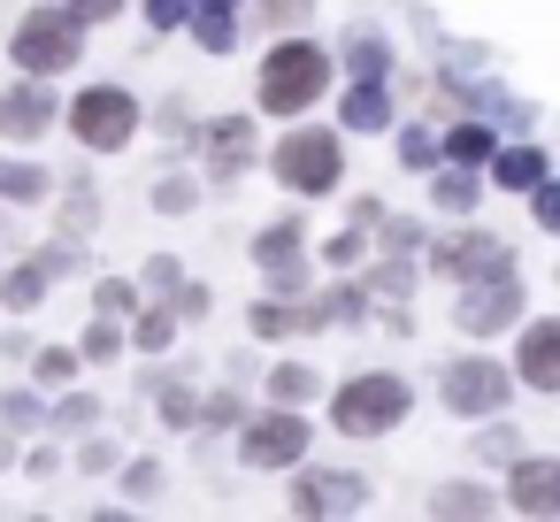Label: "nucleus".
Wrapping results in <instances>:
<instances>
[{"mask_svg":"<svg viewBox=\"0 0 560 522\" xmlns=\"http://www.w3.org/2000/svg\"><path fill=\"white\" fill-rule=\"evenodd\" d=\"M330 93V55L315 39H277L269 62H261V108L269 116H300Z\"/></svg>","mask_w":560,"mask_h":522,"instance_id":"f257e3e1","label":"nucleus"},{"mask_svg":"<svg viewBox=\"0 0 560 522\" xmlns=\"http://www.w3.org/2000/svg\"><path fill=\"white\" fill-rule=\"evenodd\" d=\"M9 55H16L24 78H55V70H70V62L85 55V24H78L70 9H32V16L16 24Z\"/></svg>","mask_w":560,"mask_h":522,"instance_id":"f03ea898","label":"nucleus"},{"mask_svg":"<svg viewBox=\"0 0 560 522\" xmlns=\"http://www.w3.org/2000/svg\"><path fill=\"white\" fill-rule=\"evenodd\" d=\"M399 415H407V384H399V376H384V369H369V376L338 384V399H330V422H338L346 438H384Z\"/></svg>","mask_w":560,"mask_h":522,"instance_id":"7ed1b4c3","label":"nucleus"},{"mask_svg":"<svg viewBox=\"0 0 560 522\" xmlns=\"http://www.w3.org/2000/svg\"><path fill=\"white\" fill-rule=\"evenodd\" d=\"M70 131H78L93 154L131 147V131H139V101H131L124 85H85V93L70 101Z\"/></svg>","mask_w":560,"mask_h":522,"instance_id":"20e7f679","label":"nucleus"},{"mask_svg":"<svg viewBox=\"0 0 560 522\" xmlns=\"http://www.w3.org/2000/svg\"><path fill=\"white\" fill-rule=\"evenodd\" d=\"M277 177H284L292 193H338L346 154H338V139H330V131H292V139L277 147Z\"/></svg>","mask_w":560,"mask_h":522,"instance_id":"39448f33","label":"nucleus"},{"mask_svg":"<svg viewBox=\"0 0 560 522\" xmlns=\"http://www.w3.org/2000/svg\"><path fill=\"white\" fill-rule=\"evenodd\" d=\"M438 392H445L453 415H499L506 392H514V376H506L499 361H483V353H460V361L438 376Z\"/></svg>","mask_w":560,"mask_h":522,"instance_id":"423d86ee","label":"nucleus"},{"mask_svg":"<svg viewBox=\"0 0 560 522\" xmlns=\"http://www.w3.org/2000/svg\"><path fill=\"white\" fill-rule=\"evenodd\" d=\"M307 453V415H254L246 430H238V461L246 468H292Z\"/></svg>","mask_w":560,"mask_h":522,"instance_id":"0eeeda50","label":"nucleus"},{"mask_svg":"<svg viewBox=\"0 0 560 522\" xmlns=\"http://www.w3.org/2000/svg\"><path fill=\"white\" fill-rule=\"evenodd\" d=\"M522 315V285H514V269H499V277H468V300L453 308V323L468 330V338H491V330H506Z\"/></svg>","mask_w":560,"mask_h":522,"instance_id":"6e6552de","label":"nucleus"},{"mask_svg":"<svg viewBox=\"0 0 560 522\" xmlns=\"http://www.w3.org/2000/svg\"><path fill=\"white\" fill-rule=\"evenodd\" d=\"M47 124H55V93H47V78H24V85L0 93V139H39Z\"/></svg>","mask_w":560,"mask_h":522,"instance_id":"1a4fd4ad","label":"nucleus"},{"mask_svg":"<svg viewBox=\"0 0 560 522\" xmlns=\"http://www.w3.org/2000/svg\"><path fill=\"white\" fill-rule=\"evenodd\" d=\"M445 277H499V269H514V254L499 246V239H483V231H468V239H453V246H438L430 254Z\"/></svg>","mask_w":560,"mask_h":522,"instance_id":"9d476101","label":"nucleus"},{"mask_svg":"<svg viewBox=\"0 0 560 522\" xmlns=\"http://www.w3.org/2000/svg\"><path fill=\"white\" fill-rule=\"evenodd\" d=\"M200 147H208V170H223V177L254 170V116H223V124H208Z\"/></svg>","mask_w":560,"mask_h":522,"instance_id":"9b49d317","label":"nucleus"},{"mask_svg":"<svg viewBox=\"0 0 560 522\" xmlns=\"http://www.w3.org/2000/svg\"><path fill=\"white\" fill-rule=\"evenodd\" d=\"M361 499H369V484H361L353 468H323V476H307V484L292 491L300 514H330V507H361Z\"/></svg>","mask_w":560,"mask_h":522,"instance_id":"f8f14e48","label":"nucleus"},{"mask_svg":"<svg viewBox=\"0 0 560 522\" xmlns=\"http://www.w3.org/2000/svg\"><path fill=\"white\" fill-rule=\"evenodd\" d=\"M514 507L522 514H552L560 507V461H545V453H529V461H514Z\"/></svg>","mask_w":560,"mask_h":522,"instance_id":"ddd939ff","label":"nucleus"},{"mask_svg":"<svg viewBox=\"0 0 560 522\" xmlns=\"http://www.w3.org/2000/svg\"><path fill=\"white\" fill-rule=\"evenodd\" d=\"M522 384L529 392H560V323H529V338H522Z\"/></svg>","mask_w":560,"mask_h":522,"instance_id":"4468645a","label":"nucleus"},{"mask_svg":"<svg viewBox=\"0 0 560 522\" xmlns=\"http://www.w3.org/2000/svg\"><path fill=\"white\" fill-rule=\"evenodd\" d=\"M192 39L208 47V55H231L238 47V9H231V0H192Z\"/></svg>","mask_w":560,"mask_h":522,"instance_id":"2eb2a0df","label":"nucleus"},{"mask_svg":"<svg viewBox=\"0 0 560 522\" xmlns=\"http://www.w3.org/2000/svg\"><path fill=\"white\" fill-rule=\"evenodd\" d=\"M483 162H491V185H506V193H529L545 177V154L537 147H491Z\"/></svg>","mask_w":560,"mask_h":522,"instance_id":"dca6fc26","label":"nucleus"},{"mask_svg":"<svg viewBox=\"0 0 560 522\" xmlns=\"http://www.w3.org/2000/svg\"><path fill=\"white\" fill-rule=\"evenodd\" d=\"M392 124V101H384V78H361L346 93V131H384Z\"/></svg>","mask_w":560,"mask_h":522,"instance_id":"f3484780","label":"nucleus"},{"mask_svg":"<svg viewBox=\"0 0 560 522\" xmlns=\"http://www.w3.org/2000/svg\"><path fill=\"white\" fill-rule=\"evenodd\" d=\"M0 300H9V315H32V308L47 300V269H39V262H16L9 277H0Z\"/></svg>","mask_w":560,"mask_h":522,"instance_id":"a211bd4d","label":"nucleus"},{"mask_svg":"<svg viewBox=\"0 0 560 522\" xmlns=\"http://www.w3.org/2000/svg\"><path fill=\"white\" fill-rule=\"evenodd\" d=\"M254 262H261L269 277H277V269H292V262H300V223H277V231H261V239H254Z\"/></svg>","mask_w":560,"mask_h":522,"instance_id":"6ab92c4d","label":"nucleus"},{"mask_svg":"<svg viewBox=\"0 0 560 522\" xmlns=\"http://www.w3.org/2000/svg\"><path fill=\"white\" fill-rule=\"evenodd\" d=\"M39 193H47L39 162H0V200H39Z\"/></svg>","mask_w":560,"mask_h":522,"instance_id":"aec40b11","label":"nucleus"},{"mask_svg":"<svg viewBox=\"0 0 560 522\" xmlns=\"http://www.w3.org/2000/svg\"><path fill=\"white\" fill-rule=\"evenodd\" d=\"M438 154L468 170V162H483V154H491V131H483V124H460V131H445V147H438Z\"/></svg>","mask_w":560,"mask_h":522,"instance_id":"412c9836","label":"nucleus"},{"mask_svg":"<svg viewBox=\"0 0 560 522\" xmlns=\"http://www.w3.org/2000/svg\"><path fill=\"white\" fill-rule=\"evenodd\" d=\"M269 392H277V407H300V399H315V369H307V361H284V369L269 376Z\"/></svg>","mask_w":560,"mask_h":522,"instance_id":"4be33fe9","label":"nucleus"},{"mask_svg":"<svg viewBox=\"0 0 560 522\" xmlns=\"http://www.w3.org/2000/svg\"><path fill=\"white\" fill-rule=\"evenodd\" d=\"M491 507V491H476V484H445V491H430V514H483Z\"/></svg>","mask_w":560,"mask_h":522,"instance_id":"5701e85b","label":"nucleus"},{"mask_svg":"<svg viewBox=\"0 0 560 522\" xmlns=\"http://www.w3.org/2000/svg\"><path fill=\"white\" fill-rule=\"evenodd\" d=\"M346 62H353V78H384V70H392V47H384V39H369V32H361V39H353V55H346Z\"/></svg>","mask_w":560,"mask_h":522,"instance_id":"b1692460","label":"nucleus"},{"mask_svg":"<svg viewBox=\"0 0 560 522\" xmlns=\"http://www.w3.org/2000/svg\"><path fill=\"white\" fill-rule=\"evenodd\" d=\"M131 338H139V353H162V346L177 338V315H170V308H154V315H139V330H131Z\"/></svg>","mask_w":560,"mask_h":522,"instance_id":"393cba45","label":"nucleus"},{"mask_svg":"<svg viewBox=\"0 0 560 522\" xmlns=\"http://www.w3.org/2000/svg\"><path fill=\"white\" fill-rule=\"evenodd\" d=\"M116 353H124V323H116V315H101V323L85 330V361H116Z\"/></svg>","mask_w":560,"mask_h":522,"instance_id":"a878e982","label":"nucleus"},{"mask_svg":"<svg viewBox=\"0 0 560 522\" xmlns=\"http://www.w3.org/2000/svg\"><path fill=\"white\" fill-rule=\"evenodd\" d=\"M162 422H170V430H192V422H200V399H192L185 384H162Z\"/></svg>","mask_w":560,"mask_h":522,"instance_id":"bb28decb","label":"nucleus"},{"mask_svg":"<svg viewBox=\"0 0 560 522\" xmlns=\"http://www.w3.org/2000/svg\"><path fill=\"white\" fill-rule=\"evenodd\" d=\"M93 422H101V399H93V392H70V399L55 407V430H93Z\"/></svg>","mask_w":560,"mask_h":522,"instance_id":"cd10ccee","label":"nucleus"},{"mask_svg":"<svg viewBox=\"0 0 560 522\" xmlns=\"http://www.w3.org/2000/svg\"><path fill=\"white\" fill-rule=\"evenodd\" d=\"M438 208H453V216H468V208H476V177H468V170H453V177H438Z\"/></svg>","mask_w":560,"mask_h":522,"instance_id":"c85d7f7f","label":"nucleus"},{"mask_svg":"<svg viewBox=\"0 0 560 522\" xmlns=\"http://www.w3.org/2000/svg\"><path fill=\"white\" fill-rule=\"evenodd\" d=\"M407 285H415V269H407V262H384V269H369V277H361V292H384V300H399Z\"/></svg>","mask_w":560,"mask_h":522,"instance_id":"c756f323","label":"nucleus"},{"mask_svg":"<svg viewBox=\"0 0 560 522\" xmlns=\"http://www.w3.org/2000/svg\"><path fill=\"white\" fill-rule=\"evenodd\" d=\"M32 369H39V384H70V376H78V353H70V346H39Z\"/></svg>","mask_w":560,"mask_h":522,"instance_id":"7c9ffc66","label":"nucleus"},{"mask_svg":"<svg viewBox=\"0 0 560 522\" xmlns=\"http://www.w3.org/2000/svg\"><path fill=\"white\" fill-rule=\"evenodd\" d=\"M529 216H537L545 231L560 223V185H552V177H537V185H529Z\"/></svg>","mask_w":560,"mask_h":522,"instance_id":"2f4dec72","label":"nucleus"},{"mask_svg":"<svg viewBox=\"0 0 560 522\" xmlns=\"http://www.w3.org/2000/svg\"><path fill=\"white\" fill-rule=\"evenodd\" d=\"M70 231H93V185H78L70 200H62V239Z\"/></svg>","mask_w":560,"mask_h":522,"instance_id":"473e14b6","label":"nucleus"},{"mask_svg":"<svg viewBox=\"0 0 560 522\" xmlns=\"http://www.w3.org/2000/svg\"><path fill=\"white\" fill-rule=\"evenodd\" d=\"M292 323H300V315H292L284 300H261V308H254V330H261V338H284Z\"/></svg>","mask_w":560,"mask_h":522,"instance_id":"72a5a7b5","label":"nucleus"},{"mask_svg":"<svg viewBox=\"0 0 560 522\" xmlns=\"http://www.w3.org/2000/svg\"><path fill=\"white\" fill-rule=\"evenodd\" d=\"M154 208H162V216H185V208H192V185H185V177H162V185H154Z\"/></svg>","mask_w":560,"mask_h":522,"instance_id":"f704fd0d","label":"nucleus"},{"mask_svg":"<svg viewBox=\"0 0 560 522\" xmlns=\"http://www.w3.org/2000/svg\"><path fill=\"white\" fill-rule=\"evenodd\" d=\"M124 491H131V499H154V491H162V461H131Z\"/></svg>","mask_w":560,"mask_h":522,"instance_id":"c9c22d12","label":"nucleus"},{"mask_svg":"<svg viewBox=\"0 0 560 522\" xmlns=\"http://www.w3.org/2000/svg\"><path fill=\"white\" fill-rule=\"evenodd\" d=\"M185 16H192V0H147V24L154 32H177Z\"/></svg>","mask_w":560,"mask_h":522,"instance_id":"e433bc0d","label":"nucleus"},{"mask_svg":"<svg viewBox=\"0 0 560 522\" xmlns=\"http://www.w3.org/2000/svg\"><path fill=\"white\" fill-rule=\"evenodd\" d=\"M399 154H407V170H430V162H438V139H430V131H407Z\"/></svg>","mask_w":560,"mask_h":522,"instance_id":"4c0bfd02","label":"nucleus"},{"mask_svg":"<svg viewBox=\"0 0 560 522\" xmlns=\"http://www.w3.org/2000/svg\"><path fill=\"white\" fill-rule=\"evenodd\" d=\"M0 415H9V430H32V422H39V399H32V392H9V407H0Z\"/></svg>","mask_w":560,"mask_h":522,"instance_id":"58836bf2","label":"nucleus"},{"mask_svg":"<svg viewBox=\"0 0 560 522\" xmlns=\"http://www.w3.org/2000/svg\"><path fill=\"white\" fill-rule=\"evenodd\" d=\"M62 9H70L78 24H108V16L124 9V0H62Z\"/></svg>","mask_w":560,"mask_h":522,"instance_id":"ea45409f","label":"nucleus"},{"mask_svg":"<svg viewBox=\"0 0 560 522\" xmlns=\"http://www.w3.org/2000/svg\"><path fill=\"white\" fill-rule=\"evenodd\" d=\"M323 254H330V262H338V269H346V262H361V254H369V239H361V231H338V239H330V246H323Z\"/></svg>","mask_w":560,"mask_h":522,"instance_id":"a19ab883","label":"nucleus"},{"mask_svg":"<svg viewBox=\"0 0 560 522\" xmlns=\"http://www.w3.org/2000/svg\"><path fill=\"white\" fill-rule=\"evenodd\" d=\"M124 308H139V292H131L124 277H108V285H101V315H124Z\"/></svg>","mask_w":560,"mask_h":522,"instance_id":"79ce46f5","label":"nucleus"},{"mask_svg":"<svg viewBox=\"0 0 560 522\" xmlns=\"http://www.w3.org/2000/svg\"><path fill=\"white\" fill-rule=\"evenodd\" d=\"M476 453H483V461H514V430H506V422H499V430H483V438H476Z\"/></svg>","mask_w":560,"mask_h":522,"instance_id":"37998d69","label":"nucleus"},{"mask_svg":"<svg viewBox=\"0 0 560 522\" xmlns=\"http://www.w3.org/2000/svg\"><path fill=\"white\" fill-rule=\"evenodd\" d=\"M177 277H185V269H177V262H170V254H162V262H147V285H162V292H170V285H177Z\"/></svg>","mask_w":560,"mask_h":522,"instance_id":"c03bdc74","label":"nucleus"},{"mask_svg":"<svg viewBox=\"0 0 560 522\" xmlns=\"http://www.w3.org/2000/svg\"><path fill=\"white\" fill-rule=\"evenodd\" d=\"M200 422H238V399H231V392H215V399H208V415H200Z\"/></svg>","mask_w":560,"mask_h":522,"instance_id":"a18cd8bd","label":"nucleus"},{"mask_svg":"<svg viewBox=\"0 0 560 522\" xmlns=\"http://www.w3.org/2000/svg\"><path fill=\"white\" fill-rule=\"evenodd\" d=\"M261 9H269V16H300V9H307V0H261Z\"/></svg>","mask_w":560,"mask_h":522,"instance_id":"49530a36","label":"nucleus"},{"mask_svg":"<svg viewBox=\"0 0 560 522\" xmlns=\"http://www.w3.org/2000/svg\"><path fill=\"white\" fill-rule=\"evenodd\" d=\"M231 9H238V0H231Z\"/></svg>","mask_w":560,"mask_h":522,"instance_id":"de8ad7c7","label":"nucleus"}]
</instances>
